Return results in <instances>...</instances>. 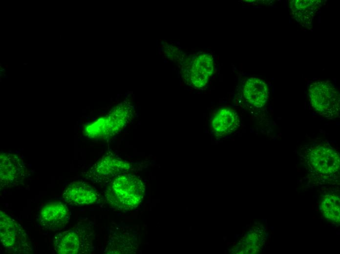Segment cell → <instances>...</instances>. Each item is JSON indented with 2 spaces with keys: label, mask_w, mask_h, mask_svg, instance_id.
Segmentation results:
<instances>
[{
  "label": "cell",
  "mask_w": 340,
  "mask_h": 254,
  "mask_svg": "<svg viewBox=\"0 0 340 254\" xmlns=\"http://www.w3.org/2000/svg\"><path fill=\"white\" fill-rule=\"evenodd\" d=\"M243 94L251 106L256 108L261 107L266 103L268 98L267 85L260 79L249 78L244 85Z\"/></svg>",
  "instance_id": "cell-14"
},
{
  "label": "cell",
  "mask_w": 340,
  "mask_h": 254,
  "mask_svg": "<svg viewBox=\"0 0 340 254\" xmlns=\"http://www.w3.org/2000/svg\"><path fill=\"white\" fill-rule=\"evenodd\" d=\"M29 174L21 158L10 152H1L0 155V189L10 188L21 184Z\"/></svg>",
  "instance_id": "cell-9"
},
{
  "label": "cell",
  "mask_w": 340,
  "mask_h": 254,
  "mask_svg": "<svg viewBox=\"0 0 340 254\" xmlns=\"http://www.w3.org/2000/svg\"><path fill=\"white\" fill-rule=\"evenodd\" d=\"M312 107L319 114L327 118L338 117L340 112V94L330 82L316 81L309 89Z\"/></svg>",
  "instance_id": "cell-6"
},
{
  "label": "cell",
  "mask_w": 340,
  "mask_h": 254,
  "mask_svg": "<svg viewBox=\"0 0 340 254\" xmlns=\"http://www.w3.org/2000/svg\"><path fill=\"white\" fill-rule=\"evenodd\" d=\"M0 238L2 245L17 254L33 252L31 241L21 225L5 212H0Z\"/></svg>",
  "instance_id": "cell-5"
},
{
  "label": "cell",
  "mask_w": 340,
  "mask_h": 254,
  "mask_svg": "<svg viewBox=\"0 0 340 254\" xmlns=\"http://www.w3.org/2000/svg\"><path fill=\"white\" fill-rule=\"evenodd\" d=\"M340 195L337 192L326 191L319 200V209L327 221L339 224L340 221Z\"/></svg>",
  "instance_id": "cell-15"
},
{
  "label": "cell",
  "mask_w": 340,
  "mask_h": 254,
  "mask_svg": "<svg viewBox=\"0 0 340 254\" xmlns=\"http://www.w3.org/2000/svg\"><path fill=\"white\" fill-rule=\"evenodd\" d=\"M132 166L113 153H107L86 172L87 180L97 184L108 183L116 176L129 170Z\"/></svg>",
  "instance_id": "cell-8"
},
{
  "label": "cell",
  "mask_w": 340,
  "mask_h": 254,
  "mask_svg": "<svg viewBox=\"0 0 340 254\" xmlns=\"http://www.w3.org/2000/svg\"><path fill=\"white\" fill-rule=\"evenodd\" d=\"M69 220L70 212L67 206L59 201L45 203L37 216L38 226L51 231L62 230Z\"/></svg>",
  "instance_id": "cell-10"
},
{
  "label": "cell",
  "mask_w": 340,
  "mask_h": 254,
  "mask_svg": "<svg viewBox=\"0 0 340 254\" xmlns=\"http://www.w3.org/2000/svg\"><path fill=\"white\" fill-rule=\"evenodd\" d=\"M104 193L106 201L111 207L127 212L137 208L141 203L145 187L139 177L125 173L109 182Z\"/></svg>",
  "instance_id": "cell-1"
},
{
  "label": "cell",
  "mask_w": 340,
  "mask_h": 254,
  "mask_svg": "<svg viewBox=\"0 0 340 254\" xmlns=\"http://www.w3.org/2000/svg\"><path fill=\"white\" fill-rule=\"evenodd\" d=\"M133 115L130 103L123 102L107 115L85 126L84 133L90 139H107L117 134L131 120Z\"/></svg>",
  "instance_id": "cell-3"
},
{
  "label": "cell",
  "mask_w": 340,
  "mask_h": 254,
  "mask_svg": "<svg viewBox=\"0 0 340 254\" xmlns=\"http://www.w3.org/2000/svg\"><path fill=\"white\" fill-rule=\"evenodd\" d=\"M212 56L198 53L191 55L182 67V76L187 84L195 88L204 87L213 72Z\"/></svg>",
  "instance_id": "cell-7"
},
{
  "label": "cell",
  "mask_w": 340,
  "mask_h": 254,
  "mask_svg": "<svg viewBox=\"0 0 340 254\" xmlns=\"http://www.w3.org/2000/svg\"><path fill=\"white\" fill-rule=\"evenodd\" d=\"M134 237L131 234L128 235L126 233H118L112 235L110 237L106 249L105 251V253L113 254L116 249L120 244L121 246L119 254L125 253L124 248H135L136 247L130 245L131 244H136L134 241L136 240H135V238H133Z\"/></svg>",
  "instance_id": "cell-16"
},
{
  "label": "cell",
  "mask_w": 340,
  "mask_h": 254,
  "mask_svg": "<svg viewBox=\"0 0 340 254\" xmlns=\"http://www.w3.org/2000/svg\"><path fill=\"white\" fill-rule=\"evenodd\" d=\"M62 198L66 203L75 206L92 205L101 201L97 190L82 181L70 183L64 190Z\"/></svg>",
  "instance_id": "cell-11"
},
{
  "label": "cell",
  "mask_w": 340,
  "mask_h": 254,
  "mask_svg": "<svg viewBox=\"0 0 340 254\" xmlns=\"http://www.w3.org/2000/svg\"><path fill=\"white\" fill-rule=\"evenodd\" d=\"M321 1L294 0L289 2L291 13L302 25L308 27L321 6Z\"/></svg>",
  "instance_id": "cell-13"
},
{
  "label": "cell",
  "mask_w": 340,
  "mask_h": 254,
  "mask_svg": "<svg viewBox=\"0 0 340 254\" xmlns=\"http://www.w3.org/2000/svg\"><path fill=\"white\" fill-rule=\"evenodd\" d=\"M95 233L89 222L81 221L53 237V248L59 254H90L94 250Z\"/></svg>",
  "instance_id": "cell-2"
},
{
  "label": "cell",
  "mask_w": 340,
  "mask_h": 254,
  "mask_svg": "<svg viewBox=\"0 0 340 254\" xmlns=\"http://www.w3.org/2000/svg\"><path fill=\"white\" fill-rule=\"evenodd\" d=\"M239 126V117L232 108L224 107L218 109L211 121V128L217 135L224 136L231 134Z\"/></svg>",
  "instance_id": "cell-12"
},
{
  "label": "cell",
  "mask_w": 340,
  "mask_h": 254,
  "mask_svg": "<svg viewBox=\"0 0 340 254\" xmlns=\"http://www.w3.org/2000/svg\"><path fill=\"white\" fill-rule=\"evenodd\" d=\"M306 161L310 172L324 179L334 178L340 170L338 152L326 144L311 146L306 151Z\"/></svg>",
  "instance_id": "cell-4"
}]
</instances>
